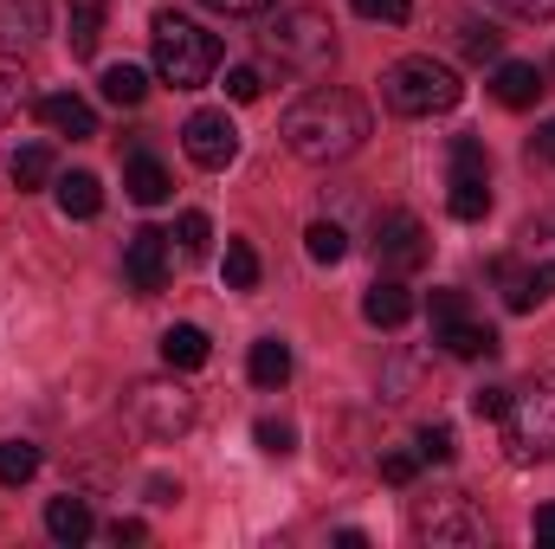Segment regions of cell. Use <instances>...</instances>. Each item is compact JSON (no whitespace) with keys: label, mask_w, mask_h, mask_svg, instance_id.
Segmentation results:
<instances>
[{"label":"cell","mask_w":555,"mask_h":549,"mask_svg":"<svg viewBox=\"0 0 555 549\" xmlns=\"http://www.w3.org/2000/svg\"><path fill=\"white\" fill-rule=\"evenodd\" d=\"M550 91V78H543V65H524V59H504L498 72H491V98L504 104V111H530L537 98Z\"/></svg>","instance_id":"cell-11"},{"label":"cell","mask_w":555,"mask_h":549,"mask_svg":"<svg viewBox=\"0 0 555 549\" xmlns=\"http://www.w3.org/2000/svg\"><path fill=\"white\" fill-rule=\"evenodd\" d=\"M284 142H291L297 162H317V168L343 162L369 142V104L343 85H317L284 111Z\"/></svg>","instance_id":"cell-1"},{"label":"cell","mask_w":555,"mask_h":549,"mask_svg":"<svg viewBox=\"0 0 555 549\" xmlns=\"http://www.w3.org/2000/svg\"><path fill=\"white\" fill-rule=\"evenodd\" d=\"M543 78H550V85H555V65H550V72H543Z\"/></svg>","instance_id":"cell-45"},{"label":"cell","mask_w":555,"mask_h":549,"mask_svg":"<svg viewBox=\"0 0 555 549\" xmlns=\"http://www.w3.org/2000/svg\"><path fill=\"white\" fill-rule=\"evenodd\" d=\"M491 7H504L517 20H555V0H491Z\"/></svg>","instance_id":"cell-37"},{"label":"cell","mask_w":555,"mask_h":549,"mask_svg":"<svg viewBox=\"0 0 555 549\" xmlns=\"http://www.w3.org/2000/svg\"><path fill=\"white\" fill-rule=\"evenodd\" d=\"M124 194H130L137 207H162V201L175 194V181H168V168H162L155 155H142L137 149V155L124 162Z\"/></svg>","instance_id":"cell-16"},{"label":"cell","mask_w":555,"mask_h":549,"mask_svg":"<svg viewBox=\"0 0 555 549\" xmlns=\"http://www.w3.org/2000/svg\"><path fill=\"white\" fill-rule=\"evenodd\" d=\"M46 531H52L59 544H85V537L98 531V518H91V505H85V498H72V491H65V498H52V505H46Z\"/></svg>","instance_id":"cell-20"},{"label":"cell","mask_w":555,"mask_h":549,"mask_svg":"<svg viewBox=\"0 0 555 549\" xmlns=\"http://www.w3.org/2000/svg\"><path fill=\"white\" fill-rule=\"evenodd\" d=\"M304 253H310L317 266H343V253H349V233H343L336 220H310V233H304Z\"/></svg>","instance_id":"cell-26"},{"label":"cell","mask_w":555,"mask_h":549,"mask_svg":"<svg viewBox=\"0 0 555 549\" xmlns=\"http://www.w3.org/2000/svg\"><path fill=\"white\" fill-rule=\"evenodd\" d=\"M253 439H259L272 459H291V452H297V426H291V420H259V426H253Z\"/></svg>","instance_id":"cell-29"},{"label":"cell","mask_w":555,"mask_h":549,"mask_svg":"<svg viewBox=\"0 0 555 549\" xmlns=\"http://www.w3.org/2000/svg\"><path fill=\"white\" fill-rule=\"evenodd\" d=\"M259 91H266L259 65H233V72H227V98H233V104H259Z\"/></svg>","instance_id":"cell-32"},{"label":"cell","mask_w":555,"mask_h":549,"mask_svg":"<svg viewBox=\"0 0 555 549\" xmlns=\"http://www.w3.org/2000/svg\"><path fill=\"white\" fill-rule=\"evenodd\" d=\"M537 544H555V505H537Z\"/></svg>","instance_id":"cell-44"},{"label":"cell","mask_w":555,"mask_h":549,"mask_svg":"<svg viewBox=\"0 0 555 549\" xmlns=\"http://www.w3.org/2000/svg\"><path fill=\"white\" fill-rule=\"evenodd\" d=\"M362 317H369L375 330H401V323L414 317V291H408L395 272L375 278V284H369V297H362Z\"/></svg>","instance_id":"cell-14"},{"label":"cell","mask_w":555,"mask_h":549,"mask_svg":"<svg viewBox=\"0 0 555 549\" xmlns=\"http://www.w3.org/2000/svg\"><path fill=\"white\" fill-rule=\"evenodd\" d=\"M246 369H253V382H259V388H284V382H291V349H284L278 336H259Z\"/></svg>","instance_id":"cell-22"},{"label":"cell","mask_w":555,"mask_h":549,"mask_svg":"<svg viewBox=\"0 0 555 549\" xmlns=\"http://www.w3.org/2000/svg\"><path fill=\"white\" fill-rule=\"evenodd\" d=\"M26 104H33V78H26V65H20V59H0V130H7Z\"/></svg>","instance_id":"cell-24"},{"label":"cell","mask_w":555,"mask_h":549,"mask_svg":"<svg viewBox=\"0 0 555 549\" xmlns=\"http://www.w3.org/2000/svg\"><path fill=\"white\" fill-rule=\"evenodd\" d=\"M259 39H266V59H272L278 72H291V78H323V72L336 65V26H330V13H317V7L278 13Z\"/></svg>","instance_id":"cell-3"},{"label":"cell","mask_w":555,"mask_h":549,"mask_svg":"<svg viewBox=\"0 0 555 549\" xmlns=\"http://www.w3.org/2000/svg\"><path fill=\"white\" fill-rule=\"evenodd\" d=\"M459 452V439H452V426L439 420V426H420V459H433V465H446Z\"/></svg>","instance_id":"cell-33"},{"label":"cell","mask_w":555,"mask_h":549,"mask_svg":"<svg viewBox=\"0 0 555 549\" xmlns=\"http://www.w3.org/2000/svg\"><path fill=\"white\" fill-rule=\"evenodd\" d=\"M59 214L65 220H98L104 214V181L91 175V168H72V175H59Z\"/></svg>","instance_id":"cell-15"},{"label":"cell","mask_w":555,"mask_h":549,"mask_svg":"<svg viewBox=\"0 0 555 549\" xmlns=\"http://www.w3.org/2000/svg\"><path fill=\"white\" fill-rule=\"evenodd\" d=\"M498 426H504V459L511 465H543L555 452V375H530L524 388H511Z\"/></svg>","instance_id":"cell-5"},{"label":"cell","mask_w":555,"mask_h":549,"mask_svg":"<svg viewBox=\"0 0 555 549\" xmlns=\"http://www.w3.org/2000/svg\"><path fill=\"white\" fill-rule=\"evenodd\" d=\"M446 188H452V194H446L452 220H485V214H491V175H452Z\"/></svg>","instance_id":"cell-21"},{"label":"cell","mask_w":555,"mask_h":549,"mask_svg":"<svg viewBox=\"0 0 555 549\" xmlns=\"http://www.w3.org/2000/svg\"><path fill=\"white\" fill-rule=\"evenodd\" d=\"M362 20H382V26H401L408 13H414V0H349Z\"/></svg>","instance_id":"cell-35"},{"label":"cell","mask_w":555,"mask_h":549,"mask_svg":"<svg viewBox=\"0 0 555 549\" xmlns=\"http://www.w3.org/2000/svg\"><path fill=\"white\" fill-rule=\"evenodd\" d=\"M149 498H155V505H175V498H181V485H175V478H149Z\"/></svg>","instance_id":"cell-43"},{"label":"cell","mask_w":555,"mask_h":549,"mask_svg":"<svg viewBox=\"0 0 555 549\" xmlns=\"http://www.w3.org/2000/svg\"><path fill=\"white\" fill-rule=\"evenodd\" d=\"M130 420L149 439H181L194 426V395L181 382H137L130 388Z\"/></svg>","instance_id":"cell-7"},{"label":"cell","mask_w":555,"mask_h":549,"mask_svg":"<svg viewBox=\"0 0 555 549\" xmlns=\"http://www.w3.org/2000/svg\"><path fill=\"white\" fill-rule=\"evenodd\" d=\"M168 240L175 233H162V227H137L130 233V246H124V284L137 297H155L168 284Z\"/></svg>","instance_id":"cell-10"},{"label":"cell","mask_w":555,"mask_h":549,"mask_svg":"<svg viewBox=\"0 0 555 549\" xmlns=\"http://www.w3.org/2000/svg\"><path fill=\"white\" fill-rule=\"evenodd\" d=\"M498 272H504V304L511 310H537L543 297H555V266H530V272L498 266Z\"/></svg>","instance_id":"cell-18"},{"label":"cell","mask_w":555,"mask_h":549,"mask_svg":"<svg viewBox=\"0 0 555 549\" xmlns=\"http://www.w3.org/2000/svg\"><path fill=\"white\" fill-rule=\"evenodd\" d=\"M452 175H491V155L478 137H459L452 142Z\"/></svg>","instance_id":"cell-31"},{"label":"cell","mask_w":555,"mask_h":549,"mask_svg":"<svg viewBox=\"0 0 555 549\" xmlns=\"http://www.w3.org/2000/svg\"><path fill=\"white\" fill-rule=\"evenodd\" d=\"M181 149H188L194 168L220 175V168H233V155H240V130H233L227 111H194V117L181 124Z\"/></svg>","instance_id":"cell-8"},{"label":"cell","mask_w":555,"mask_h":549,"mask_svg":"<svg viewBox=\"0 0 555 549\" xmlns=\"http://www.w3.org/2000/svg\"><path fill=\"white\" fill-rule=\"evenodd\" d=\"M530 155H537V162H555V117L537 130V137H530Z\"/></svg>","instance_id":"cell-41"},{"label":"cell","mask_w":555,"mask_h":549,"mask_svg":"<svg viewBox=\"0 0 555 549\" xmlns=\"http://www.w3.org/2000/svg\"><path fill=\"white\" fill-rule=\"evenodd\" d=\"M111 537H117V544H142L149 531H142L137 518H117V524H111Z\"/></svg>","instance_id":"cell-42"},{"label":"cell","mask_w":555,"mask_h":549,"mask_svg":"<svg viewBox=\"0 0 555 549\" xmlns=\"http://www.w3.org/2000/svg\"><path fill=\"white\" fill-rule=\"evenodd\" d=\"M175 240H181V253H188V259H201V253L214 246V227H207V214H181Z\"/></svg>","instance_id":"cell-30"},{"label":"cell","mask_w":555,"mask_h":549,"mask_svg":"<svg viewBox=\"0 0 555 549\" xmlns=\"http://www.w3.org/2000/svg\"><path fill=\"white\" fill-rule=\"evenodd\" d=\"M104 13H111V0H72V13H65L72 59H91V52H98V39H104Z\"/></svg>","instance_id":"cell-17"},{"label":"cell","mask_w":555,"mask_h":549,"mask_svg":"<svg viewBox=\"0 0 555 549\" xmlns=\"http://www.w3.org/2000/svg\"><path fill=\"white\" fill-rule=\"evenodd\" d=\"M201 7H214V13H266L278 0H201Z\"/></svg>","instance_id":"cell-40"},{"label":"cell","mask_w":555,"mask_h":549,"mask_svg":"<svg viewBox=\"0 0 555 549\" xmlns=\"http://www.w3.org/2000/svg\"><path fill=\"white\" fill-rule=\"evenodd\" d=\"M227 284L233 291H259V253H253V240H227Z\"/></svg>","instance_id":"cell-28"},{"label":"cell","mask_w":555,"mask_h":549,"mask_svg":"<svg viewBox=\"0 0 555 549\" xmlns=\"http://www.w3.org/2000/svg\"><path fill=\"white\" fill-rule=\"evenodd\" d=\"M98 85H104V98L124 104V111H137L142 98H149V72H142V65H104Z\"/></svg>","instance_id":"cell-23"},{"label":"cell","mask_w":555,"mask_h":549,"mask_svg":"<svg viewBox=\"0 0 555 549\" xmlns=\"http://www.w3.org/2000/svg\"><path fill=\"white\" fill-rule=\"evenodd\" d=\"M433 343L446 356H459V362H478V356L498 349V330L491 323H472V317H446V323H433Z\"/></svg>","instance_id":"cell-13"},{"label":"cell","mask_w":555,"mask_h":549,"mask_svg":"<svg viewBox=\"0 0 555 549\" xmlns=\"http://www.w3.org/2000/svg\"><path fill=\"white\" fill-rule=\"evenodd\" d=\"M149 52H155V78L175 91H201L220 72V39L181 13H155L149 20Z\"/></svg>","instance_id":"cell-2"},{"label":"cell","mask_w":555,"mask_h":549,"mask_svg":"<svg viewBox=\"0 0 555 549\" xmlns=\"http://www.w3.org/2000/svg\"><path fill=\"white\" fill-rule=\"evenodd\" d=\"M504 401H511V388H478V395H472V413H478V420H498Z\"/></svg>","instance_id":"cell-38"},{"label":"cell","mask_w":555,"mask_h":549,"mask_svg":"<svg viewBox=\"0 0 555 549\" xmlns=\"http://www.w3.org/2000/svg\"><path fill=\"white\" fill-rule=\"evenodd\" d=\"M498 46H504V39H498L491 26H465V59H498Z\"/></svg>","instance_id":"cell-36"},{"label":"cell","mask_w":555,"mask_h":549,"mask_svg":"<svg viewBox=\"0 0 555 549\" xmlns=\"http://www.w3.org/2000/svg\"><path fill=\"white\" fill-rule=\"evenodd\" d=\"M414 537L433 549H465L485 537V518L472 511V498L446 491V498H420L414 505Z\"/></svg>","instance_id":"cell-6"},{"label":"cell","mask_w":555,"mask_h":549,"mask_svg":"<svg viewBox=\"0 0 555 549\" xmlns=\"http://www.w3.org/2000/svg\"><path fill=\"white\" fill-rule=\"evenodd\" d=\"M420 465H426V459H420V446H414V452H382V478H388V485H414Z\"/></svg>","instance_id":"cell-34"},{"label":"cell","mask_w":555,"mask_h":549,"mask_svg":"<svg viewBox=\"0 0 555 549\" xmlns=\"http://www.w3.org/2000/svg\"><path fill=\"white\" fill-rule=\"evenodd\" d=\"M207 356H214V343H207L201 323H175V330L162 336V362H168V369H207Z\"/></svg>","instance_id":"cell-19"},{"label":"cell","mask_w":555,"mask_h":549,"mask_svg":"<svg viewBox=\"0 0 555 549\" xmlns=\"http://www.w3.org/2000/svg\"><path fill=\"white\" fill-rule=\"evenodd\" d=\"M375 259L388 266L395 278H408V272H420L426 259H433V240H426V227H420L414 214H382L375 220Z\"/></svg>","instance_id":"cell-9"},{"label":"cell","mask_w":555,"mask_h":549,"mask_svg":"<svg viewBox=\"0 0 555 549\" xmlns=\"http://www.w3.org/2000/svg\"><path fill=\"white\" fill-rule=\"evenodd\" d=\"M39 472V446L33 439H0V485H26Z\"/></svg>","instance_id":"cell-27"},{"label":"cell","mask_w":555,"mask_h":549,"mask_svg":"<svg viewBox=\"0 0 555 549\" xmlns=\"http://www.w3.org/2000/svg\"><path fill=\"white\" fill-rule=\"evenodd\" d=\"M46 181H52V149H46V142L13 149V188H20V194H33V188H46Z\"/></svg>","instance_id":"cell-25"},{"label":"cell","mask_w":555,"mask_h":549,"mask_svg":"<svg viewBox=\"0 0 555 549\" xmlns=\"http://www.w3.org/2000/svg\"><path fill=\"white\" fill-rule=\"evenodd\" d=\"M39 124H46L52 137H72V142L98 137V111H91L78 91H52V98H39Z\"/></svg>","instance_id":"cell-12"},{"label":"cell","mask_w":555,"mask_h":549,"mask_svg":"<svg viewBox=\"0 0 555 549\" xmlns=\"http://www.w3.org/2000/svg\"><path fill=\"white\" fill-rule=\"evenodd\" d=\"M459 98H465L459 72H452V65H439L433 52L395 59V65L382 72V104H388L395 117H446Z\"/></svg>","instance_id":"cell-4"},{"label":"cell","mask_w":555,"mask_h":549,"mask_svg":"<svg viewBox=\"0 0 555 549\" xmlns=\"http://www.w3.org/2000/svg\"><path fill=\"white\" fill-rule=\"evenodd\" d=\"M446 317H465V291H433V323Z\"/></svg>","instance_id":"cell-39"}]
</instances>
